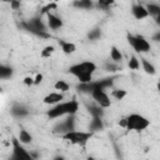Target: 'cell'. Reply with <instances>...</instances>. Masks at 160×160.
<instances>
[{
	"instance_id": "1",
	"label": "cell",
	"mask_w": 160,
	"mask_h": 160,
	"mask_svg": "<svg viewBox=\"0 0 160 160\" xmlns=\"http://www.w3.org/2000/svg\"><path fill=\"white\" fill-rule=\"evenodd\" d=\"M96 69H98V66L94 61L85 60V61L71 65L68 71L71 75H74L80 84H86V82H90L94 80L92 76H94Z\"/></svg>"
},
{
	"instance_id": "2",
	"label": "cell",
	"mask_w": 160,
	"mask_h": 160,
	"mask_svg": "<svg viewBox=\"0 0 160 160\" xmlns=\"http://www.w3.org/2000/svg\"><path fill=\"white\" fill-rule=\"evenodd\" d=\"M79 101L76 100V98H72L68 101H61L54 106H51L46 115L50 119H58V118H62V116H68V115H75L79 111Z\"/></svg>"
},
{
	"instance_id": "3",
	"label": "cell",
	"mask_w": 160,
	"mask_h": 160,
	"mask_svg": "<svg viewBox=\"0 0 160 160\" xmlns=\"http://www.w3.org/2000/svg\"><path fill=\"white\" fill-rule=\"evenodd\" d=\"M22 26L25 30H28L29 32L40 36V38H50V34L48 32V24L44 22V20L41 19V16H34L28 21L22 22Z\"/></svg>"
},
{
	"instance_id": "4",
	"label": "cell",
	"mask_w": 160,
	"mask_h": 160,
	"mask_svg": "<svg viewBox=\"0 0 160 160\" xmlns=\"http://www.w3.org/2000/svg\"><path fill=\"white\" fill-rule=\"evenodd\" d=\"M94 132L92 131H81V130H70L65 134H61L60 138L65 141H69L72 145H78V146H85L89 140L92 138Z\"/></svg>"
},
{
	"instance_id": "5",
	"label": "cell",
	"mask_w": 160,
	"mask_h": 160,
	"mask_svg": "<svg viewBox=\"0 0 160 160\" xmlns=\"http://www.w3.org/2000/svg\"><path fill=\"white\" fill-rule=\"evenodd\" d=\"M150 126V120L141 114L132 112L126 116V130L130 131H144Z\"/></svg>"
},
{
	"instance_id": "6",
	"label": "cell",
	"mask_w": 160,
	"mask_h": 160,
	"mask_svg": "<svg viewBox=\"0 0 160 160\" xmlns=\"http://www.w3.org/2000/svg\"><path fill=\"white\" fill-rule=\"evenodd\" d=\"M128 42L130 44V46L139 54H144V52H149L151 49L150 42L148 41V39L140 34H130L128 32L126 35Z\"/></svg>"
},
{
	"instance_id": "7",
	"label": "cell",
	"mask_w": 160,
	"mask_h": 160,
	"mask_svg": "<svg viewBox=\"0 0 160 160\" xmlns=\"http://www.w3.org/2000/svg\"><path fill=\"white\" fill-rule=\"evenodd\" d=\"M11 146H12V155H11V159H14V160H22V159L31 160V159H32L31 152H29V151L24 148V144H22L16 136H12V138H11Z\"/></svg>"
},
{
	"instance_id": "8",
	"label": "cell",
	"mask_w": 160,
	"mask_h": 160,
	"mask_svg": "<svg viewBox=\"0 0 160 160\" xmlns=\"http://www.w3.org/2000/svg\"><path fill=\"white\" fill-rule=\"evenodd\" d=\"M90 96L92 98V100H94L96 104H99V105L102 106L104 109H108V108H110V105H111L110 96H109V94L106 92L105 89L96 88V89H94V90L90 92Z\"/></svg>"
},
{
	"instance_id": "9",
	"label": "cell",
	"mask_w": 160,
	"mask_h": 160,
	"mask_svg": "<svg viewBox=\"0 0 160 160\" xmlns=\"http://www.w3.org/2000/svg\"><path fill=\"white\" fill-rule=\"evenodd\" d=\"M75 129V116L74 115H68L65 120H62L61 122H59L55 128H54V132L61 135V134H65L70 130H74Z\"/></svg>"
},
{
	"instance_id": "10",
	"label": "cell",
	"mask_w": 160,
	"mask_h": 160,
	"mask_svg": "<svg viewBox=\"0 0 160 160\" xmlns=\"http://www.w3.org/2000/svg\"><path fill=\"white\" fill-rule=\"evenodd\" d=\"M131 14L132 16L136 19V20H142V19H146L149 15V11L146 9V6L144 4H141L140 1L138 2H134L131 5Z\"/></svg>"
},
{
	"instance_id": "11",
	"label": "cell",
	"mask_w": 160,
	"mask_h": 160,
	"mask_svg": "<svg viewBox=\"0 0 160 160\" xmlns=\"http://www.w3.org/2000/svg\"><path fill=\"white\" fill-rule=\"evenodd\" d=\"M10 114L16 118V119H22V118H26L29 114H30V110L24 105V104H20V102H14L10 108Z\"/></svg>"
},
{
	"instance_id": "12",
	"label": "cell",
	"mask_w": 160,
	"mask_h": 160,
	"mask_svg": "<svg viewBox=\"0 0 160 160\" xmlns=\"http://www.w3.org/2000/svg\"><path fill=\"white\" fill-rule=\"evenodd\" d=\"M46 24H48V28H49L50 30H54V31L61 29L62 25H64L62 19H61L59 15L52 14V12H48V14H46Z\"/></svg>"
},
{
	"instance_id": "13",
	"label": "cell",
	"mask_w": 160,
	"mask_h": 160,
	"mask_svg": "<svg viewBox=\"0 0 160 160\" xmlns=\"http://www.w3.org/2000/svg\"><path fill=\"white\" fill-rule=\"evenodd\" d=\"M64 99H65L64 92H60V91H52V92H49L46 96H44L42 102H44V104H46V105L54 106V105H56V104L61 102Z\"/></svg>"
},
{
	"instance_id": "14",
	"label": "cell",
	"mask_w": 160,
	"mask_h": 160,
	"mask_svg": "<svg viewBox=\"0 0 160 160\" xmlns=\"http://www.w3.org/2000/svg\"><path fill=\"white\" fill-rule=\"evenodd\" d=\"M59 46L61 49V51L65 55H71L76 51V45L71 41H66V40H59Z\"/></svg>"
},
{
	"instance_id": "15",
	"label": "cell",
	"mask_w": 160,
	"mask_h": 160,
	"mask_svg": "<svg viewBox=\"0 0 160 160\" xmlns=\"http://www.w3.org/2000/svg\"><path fill=\"white\" fill-rule=\"evenodd\" d=\"M104 129V122H102V118H99V116H92L91 120H90V124H89V130L95 132V131H99V130H102Z\"/></svg>"
},
{
	"instance_id": "16",
	"label": "cell",
	"mask_w": 160,
	"mask_h": 160,
	"mask_svg": "<svg viewBox=\"0 0 160 160\" xmlns=\"http://www.w3.org/2000/svg\"><path fill=\"white\" fill-rule=\"evenodd\" d=\"M71 5L76 9H81V10H90L95 6L92 0H74Z\"/></svg>"
},
{
	"instance_id": "17",
	"label": "cell",
	"mask_w": 160,
	"mask_h": 160,
	"mask_svg": "<svg viewBox=\"0 0 160 160\" xmlns=\"http://www.w3.org/2000/svg\"><path fill=\"white\" fill-rule=\"evenodd\" d=\"M18 139H19L24 145H29V144L32 142V135H31L26 129H24V128H20Z\"/></svg>"
},
{
	"instance_id": "18",
	"label": "cell",
	"mask_w": 160,
	"mask_h": 160,
	"mask_svg": "<svg viewBox=\"0 0 160 160\" xmlns=\"http://www.w3.org/2000/svg\"><path fill=\"white\" fill-rule=\"evenodd\" d=\"M140 64H141L142 70H144L146 74H149V75H155V74H156V69H155V66H154L148 59H145V58H140Z\"/></svg>"
},
{
	"instance_id": "19",
	"label": "cell",
	"mask_w": 160,
	"mask_h": 160,
	"mask_svg": "<svg viewBox=\"0 0 160 160\" xmlns=\"http://www.w3.org/2000/svg\"><path fill=\"white\" fill-rule=\"evenodd\" d=\"M110 59H111V61L118 62V64L122 61L124 56H122V52L120 51L119 48H116V46H114V45L110 48Z\"/></svg>"
},
{
	"instance_id": "20",
	"label": "cell",
	"mask_w": 160,
	"mask_h": 160,
	"mask_svg": "<svg viewBox=\"0 0 160 160\" xmlns=\"http://www.w3.org/2000/svg\"><path fill=\"white\" fill-rule=\"evenodd\" d=\"M88 111L90 112L91 118L92 116H99V118H102L104 116V108L100 106L99 104H96V105H88Z\"/></svg>"
},
{
	"instance_id": "21",
	"label": "cell",
	"mask_w": 160,
	"mask_h": 160,
	"mask_svg": "<svg viewBox=\"0 0 160 160\" xmlns=\"http://www.w3.org/2000/svg\"><path fill=\"white\" fill-rule=\"evenodd\" d=\"M54 89L56 91H60V92H68L70 90V84L66 82L65 80H58L55 84H54Z\"/></svg>"
},
{
	"instance_id": "22",
	"label": "cell",
	"mask_w": 160,
	"mask_h": 160,
	"mask_svg": "<svg viewBox=\"0 0 160 160\" xmlns=\"http://www.w3.org/2000/svg\"><path fill=\"white\" fill-rule=\"evenodd\" d=\"M145 6L149 11V15L152 18H155L160 11V4L159 2H148V4H145Z\"/></svg>"
},
{
	"instance_id": "23",
	"label": "cell",
	"mask_w": 160,
	"mask_h": 160,
	"mask_svg": "<svg viewBox=\"0 0 160 160\" xmlns=\"http://www.w3.org/2000/svg\"><path fill=\"white\" fill-rule=\"evenodd\" d=\"M12 74H14V70H12L11 66L4 65V64L0 66V76H1V79H9V78L12 76Z\"/></svg>"
},
{
	"instance_id": "24",
	"label": "cell",
	"mask_w": 160,
	"mask_h": 160,
	"mask_svg": "<svg viewBox=\"0 0 160 160\" xmlns=\"http://www.w3.org/2000/svg\"><path fill=\"white\" fill-rule=\"evenodd\" d=\"M55 52V46L54 45H46L41 51H40V56L42 59H49L52 56V54Z\"/></svg>"
},
{
	"instance_id": "25",
	"label": "cell",
	"mask_w": 160,
	"mask_h": 160,
	"mask_svg": "<svg viewBox=\"0 0 160 160\" xmlns=\"http://www.w3.org/2000/svg\"><path fill=\"white\" fill-rule=\"evenodd\" d=\"M100 38H101V30L99 28H95V29H92V30H90L88 32V39L90 41H96Z\"/></svg>"
},
{
	"instance_id": "26",
	"label": "cell",
	"mask_w": 160,
	"mask_h": 160,
	"mask_svg": "<svg viewBox=\"0 0 160 160\" xmlns=\"http://www.w3.org/2000/svg\"><path fill=\"white\" fill-rule=\"evenodd\" d=\"M140 59H138L135 55H132L130 59H129V62H128V66L130 70H139L140 69Z\"/></svg>"
},
{
	"instance_id": "27",
	"label": "cell",
	"mask_w": 160,
	"mask_h": 160,
	"mask_svg": "<svg viewBox=\"0 0 160 160\" xmlns=\"http://www.w3.org/2000/svg\"><path fill=\"white\" fill-rule=\"evenodd\" d=\"M126 95H128V91L125 89H114L111 91V96L116 100H122Z\"/></svg>"
},
{
	"instance_id": "28",
	"label": "cell",
	"mask_w": 160,
	"mask_h": 160,
	"mask_svg": "<svg viewBox=\"0 0 160 160\" xmlns=\"http://www.w3.org/2000/svg\"><path fill=\"white\" fill-rule=\"evenodd\" d=\"M115 4V0H98V6L101 10H109Z\"/></svg>"
},
{
	"instance_id": "29",
	"label": "cell",
	"mask_w": 160,
	"mask_h": 160,
	"mask_svg": "<svg viewBox=\"0 0 160 160\" xmlns=\"http://www.w3.org/2000/svg\"><path fill=\"white\" fill-rule=\"evenodd\" d=\"M58 8V4L55 2V1H51V2H49V4H46L42 9H41V11H40V14L41 15H46L48 12H50L51 10H55Z\"/></svg>"
},
{
	"instance_id": "30",
	"label": "cell",
	"mask_w": 160,
	"mask_h": 160,
	"mask_svg": "<svg viewBox=\"0 0 160 160\" xmlns=\"http://www.w3.org/2000/svg\"><path fill=\"white\" fill-rule=\"evenodd\" d=\"M105 68H106L108 71H118L119 69H121V68L118 66V62H114V61L112 62H108Z\"/></svg>"
},
{
	"instance_id": "31",
	"label": "cell",
	"mask_w": 160,
	"mask_h": 160,
	"mask_svg": "<svg viewBox=\"0 0 160 160\" xmlns=\"http://www.w3.org/2000/svg\"><path fill=\"white\" fill-rule=\"evenodd\" d=\"M22 82L26 85V86H31V85H35V78L32 76H25Z\"/></svg>"
},
{
	"instance_id": "32",
	"label": "cell",
	"mask_w": 160,
	"mask_h": 160,
	"mask_svg": "<svg viewBox=\"0 0 160 160\" xmlns=\"http://www.w3.org/2000/svg\"><path fill=\"white\" fill-rule=\"evenodd\" d=\"M20 6H21V1L20 0H12L10 2V8L12 10H18V9H20Z\"/></svg>"
},
{
	"instance_id": "33",
	"label": "cell",
	"mask_w": 160,
	"mask_h": 160,
	"mask_svg": "<svg viewBox=\"0 0 160 160\" xmlns=\"http://www.w3.org/2000/svg\"><path fill=\"white\" fill-rule=\"evenodd\" d=\"M42 79H44L42 74H38V75L35 76V85H39V84L42 81Z\"/></svg>"
},
{
	"instance_id": "34",
	"label": "cell",
	"mask_w": 160,
	"mask_h": 160,
	"mask_svg": "<svg viewBox=\"0 0 160 160\" xmlns=\"http://www.w3.org/2000/svg\"><path fill=\"white\" fill-rule=\"evenodd\" d=\"M154 41H160V30H158L154 35H152V38H151Z\"/></svg>"
},
{
	"instance_id": "35",
	"label": "cell",
	"mask_w": 160,
	"mask_h": 160,
	"mask_svg": "<svg viewBox=\"0 0 160 160\" xmlns=\"http://www.w3.org/2000/svg\"><path fill=\"white\" fill-rule=\"evenodd\" d=\"M119 125H120L121 128H124V129H125V126H126V118H122V119L119 121Z\"/></svg>"
},
{
	"instance_id": "36",
	"label": "cell",
	"mask_w": 160,
	"mask_h": 160,
	"mask_svg": "<svg viewBox=\"0 0 160 160\" xmlns=\"http://www.w3.org/2000/svg\"><path fill=\"white\" fill-rule=\"evenodd\" d=\"M159 4H160V2H159ZM154 20H155V24H156L158 26H160V11H159V14L154 18Z\"/></svg>"
},
{
	"instance_id": "37",
	"label": "cell",
	"mask_w": 160,
	"mask_h": 160,
	"mask_svg": "<svg viewBox=\"0 0 160 160\" xmlns=\"http://www.w3.org/2000/svg\"><path fill=\"white\" fill-rule=\"evenodd\" d=\"M156 89H158V91L160 92V80L158 81V84H156Z\"/></svg>"
},
{
	"instance_id": "38",
	"label": "cell",
	"mask_w": 160,
	"mask_h": 160,
	"mask_svg": "<svg viewBox=\"0 0 160 160\" xmlns=\"http://www.w3.org/2000/svg\"><path fill=\"white\" fill-rule=\"evenodd\" d=\"M1 1H4V2H9V4H10L12 0H1Z\"/></svg>"
},
{
	"instance_id": "39",
	"label": "cell",
	"mask_w": 160,
	"mask_h": 160,
	"mask_svg": "<svg viewBox=\"0 0 160 160\" xmlns=\"http://www.w3.org/2000/svg\"><path fill=\"white\" fill-rule=\"evenodd\" d=\"M139 1H140V0H139Z\"/></svg>"
}]
</instances>
